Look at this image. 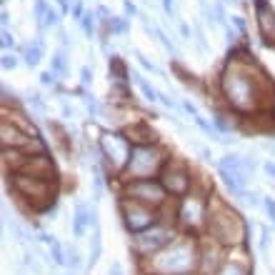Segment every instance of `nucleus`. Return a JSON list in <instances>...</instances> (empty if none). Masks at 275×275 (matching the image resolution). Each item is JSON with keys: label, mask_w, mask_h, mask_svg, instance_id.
Returning a JSON list of instances; mask_svg holds the SVG:
<instances>
[{"label": "nucleus", "mask_w": 275, "mask_h": 275, "mask_svg": "<svg viewBox=\"0 0 275 275\" xmlns=\"http://www.w3.org/2000/svg\"><path fill=\"white\" fill-rule=\"evenodd\" d=\"M163 8H165V13L173 18V10H175V5H173V0H163Z\"/></svg>", "instance_id": "cd10ccee"}, {"label": "nucleus", "mask_w": 275, "mask_h": 275, "mask_svg": "<svg viewBox=\"0 0 275 275\" xmlns=\"http://www.w3.org/2000/svg\"><path fill=\"white\" fill-rule=\"evenodd\" d=\"M158 100H160L163 105H168V108H175V100H173L170 95H165V93H160V95H158Z\"/></svg>", "instance_id": "5701e85b"}, {"label": "nucleus", "mask_w": 275, "mask_h": 275, "mask_svg": "<svg viewBox=\"0 0 275 275\" xmlns=\"http://www.w3.org/2000/svg\"><path fill=\"white\" fill-rule=\"evenodd\" d=\"M63 115H65V118H73V108H68V105H63Z\"/></svg>", "instance_id": "72a5a7b5"}, {"label": "nucleus", "mask_w": 275, "mask_h": 275, "mask_svg": "<svg viewBox=\"0 0 275 275\" xmlns=\"http://www.w3.org/2000/svg\"><path fill=\"white\" fill-rule=\"evenodd\" d=\"M243 195H245V203H248V205H253V208H258V205H260V195H258L255 190H245Z\"/></svg>", "instance_id": "9d476101"}, {"label": "nucleus", "mask_w": 275, "mask_h": 275, "mask_svg": "<svg viewBox=\"0 0 275 275\" xmlns=\"http://www.w3.org/2000/svg\"><path fill=\"white\" fill-rule=\"evenodd\" d=\"M48 10H50V8L45 5V0H35V15H38V18H45Z\"/></svg>", "instance_id": "9b49d317"}, {"label": "nucleus", "mask_w": 275, "mask_h": 275, "mask_svg": "<svg viewBox=\"0 0 275 275\" xmlns=\"http://www.w3.org/2000/svg\"><path fill=\"white\" fill-rule=\"evenodd\" d=\"M68 265H70V268H78V265H80V255H78V250H70V253H68Z\"/></svg>", "instance_id": "dca6fc26"}, {"label": "nucleus", "mask_w": 275, "mask_h": 275, "mask_svg": "<svg viewBox=\"0 0 275 275\" xmlns=\"http://www.w3.org/2000/svg\"><path fill=\"white\" fill-rule=\"evenodd\" d=\"M53 260H55L58 265H63V263H65V258H63V250H60V245H58V243L53 245Z\"/></svg>", "instance_id": "2eb2a0df"}, {"label": "nucleus", "mask_w": 275, "mask_h": 275, "mask_svg": "<svg viewBox=\"0 0 275 275\" xmlns=\"http://www.w3.org/2000/svg\"><path fill=\"white\" fill-rule=\"evenodd\" d=\"M40 58H43V40H35V43L28 45V50H25V63H28L30 68H35V65L40 63Z\"/></svg>", "instance_id": "7ed1b4c3"}, {"label": "nucleus", "mask_w": 275, "mask_h": 275, "mask_svg": "<svg viewBox=\"0 0 275 275\" xmlns=\"http://www.w3.org/2000/svg\"><path fill=\"white\" fill-rule=\"evenodd\" d=\"M263 170H265V173L275 180V163H265V165H263Z\"/></svg>", "instance_id": "bb28decb"}, {"label": "nucleus", "mask_w": 275, "mask_h": 275, "mask_svg": "<svg viewBox=\"0 0 275 275\" xmlns=\"http://www.w3.org/2000/svg\"><path fill=\"white\" fill-rule=\"evenodd\" d=\"M53 68H55V73H65V53H63V50L55 53V58H53Z\"/></svg>", "instance_id": "0eeeda50"}, {"label": "nucleus", "mask_w": 275, "mask_h": 275, "mask_svg": "<svg viewBox=\"0 0 275 275\" xmlns=\"http://www.w3.org/2000/svg\"><path fill=\"white\" fill-rule=\"evenodd\" d=\"M45 23H48V25H58V13H55V10H48V13H45Z\"/></svg>", "instance_id": "aec40b11"}, {"label": "nucleus", "mask_w": 275, "mask_h": 275, "mask_svg": "<svg viewBox=\"0 0 275 275\" xmlns=\"http://www.w3.org/2000/svg\"><path fill=\"white\" fill-rule=\"evenodd\" d=\"M28 103H30V105H33L35 110H40V113L45 110V103L40 100V95H30V98H28Z\"/></svg>", "instance_id": "ddd939ff"}, {"label": "nucleus", "mask_w": 275, "mask_h": 275, "mask_svg": "<svg viewBox=\"0 0 275 275\" xmlns=\"http://www.w3.org/2000/svg\"><path fill=\"white\" fill-rule=\"evenodd\" d=\"M263 148H265L270 155H275V143H263Z\"/></svg>", "instance_id": "473e14b6"}, {"label": "nucleus", "mask_w": 275, "mask_h": 275, "mask_svg": "<svg viewBox=\"0 0 275 275\" xmlns=\"http://www.w3.org/2000/svg\"><path fill=\"white\" fill-rule=\"evenodd\" d=\"M183 108H185V110H188V113H190V115H193V118H198V115H200V113H198V108H195V105H193V103H188V100H185V103H183Z\"/></svg>", "instance_id": "b1692460"}, {"label": "nucleus", "mask_w": 275, "mask_h": 275, "mask_svg": "<svg viewBox=\"0 0 275 275\" xmlns=\"http://www.w3.org/2000/svg\"><path fill=\"white\" fill-rule=\"evenodd\" d=\"M110 25H113L115 33H125V30H128V23H123V20H118V18H110Z\"/></svg>", "instance_id": "f8f14e48"}, {"label": "nucleus", "mask_w": 275, "mask_h": 275, "mask_svg": "<svg viewBox=\"0 0 275 275\" xmlns=\"http://www.w3.org/2000/svg\"><path fill=\"white\" fill-rule=\"evenodd\" d=\"M40 83H43V85H53V83H55V73H43V75H40Z\"/></svg>", "instance_id": "4be33fe9"}, {"label": "nucleus", "mask_w": 275, "mask_h": 275, "mask_svg": "<svg viewBox=\"0 0 275 275\" xmlns=\"http://www.w3.org/2000/svg\"><path fill=\"white\" fill-rule=\"evenodd\" d=\"M88 223H90V213H88V208H85V205L80 203V205L75 208V220H73V233H75V235L80 238Z\"/></svg>", "instance_id": "f03ea898"}, {"label": "nucleus", "mask_w": 275, "mask_h": 275, "mask_svg": "<svg viewBox=\"0 0 275 275\" xmlns=\"http://www.w3.org/2000/svg\"><path fill=\"white\" fill-rule=\"evenodd\" d=\"M83 30H85L88 35H93V30H95V15H93V13H85V15H83Z\"/></svg>", "instance_id": "423d86ee"}, {"label": "nucleus", "mask_w": 275, "mask_h": 275, "mask_svg": "<svg viewBox=\"0 0 275 275\" xmlns=\"http://www.w3.org/2000/svg\"><path fill=\"white\" fill-rule=\"evenodd\" d=\"M230 3H235V0H230Z\"/></svg>", "instance_id": "f704fd0d"}, {"label": "nucleus", "mask_w": 275, "mask_h": 275, "mask_svg": "<svg viewBox=\"0 0 275 275\" xmlns=\"http://www.w3.org/2000/svg\"><path fill=\"white\" fill-rule=\"evenodd\" d=\"M85 105H88L90 115H95V113H98V103H95V98H93V95H88V98H85Z\"/></svg>", "instance_id": "6ab92c4d"}, {"label": "nucleus", "mask_w": 275, "mask_h": 275, "mask_svg": "<svg viewBox=\"0 0 275 275\" xmlns=\"http://www.w3.org/2000/svg\"><path fill=\"white\" fill-rule=\"evenodd\" d=\"M80 80H83V85H88V83L93 80V70H88V68H83V70H80Z\"/></svg>", "instance_id": "412c9836"}, {"label": "nucleus", "mask_w": 275, "mask_h": 275, "mask_svg": "<svg viewBox=\"0 0 275 275\" xmlns=\"http://www.w3.org/2000/svg\"><path fill=\"white\" fill-rule=\"evenodd\" d=\"M103 148H105V153L113 158V160H125L130 153H128V145H125V140L123 138H118V135H105L103 138Z\"/></svg>", "instance_id": "f257e3e1"}, {"label": "nucleus", "mask_w": 275, "mask_h": 275, "mask_svg": "<svg viewBox=\"0 0 275 275\" xmlns=\"http://www.w3.org/2000/svg\"><path fill=\"white\" fill-rule=\"evenodd\" d=\"M180 35H183V38H185V40H190V28H188V25H185V23H183V25H180Z\"/></svg>", "instance_id": "7c9ffc66"}, {"label": "nucleus", "mask_w": 275, "mask_h": 275, "mask_svg": "<svg viewBox=\"0 0 275 275\" xmlns=\"http://www.w3.org/2000/svg\"><path fill=\"white\" fill-rule=\"evenodd\" d=\"M130 78H133V80H135V83L140 85V90H143V95H145V98H148L150 103H153V100H158V95H160V93H158V90H155V88H153L150 83H145V80L140 78V73H130Z\"/></svg>", "instance_id": "20e7f679"}, {"label": "nucleus", "mask_w": 275, "mask_h": 275, "mask_svg": "<svg viewBox=\"0 0 275 275\" xmlns=\"http://www.w3.org/2000/svg\"><path fill=\"white\" fill-rule=\"evenodd\" d=\"M198 153H200V155H203V158H205V160H210V158H213V155H210V150H208V148H198Z\"/></svg>", "instance_id": "2f4dec72"}, {"label": "nucleus", "mask_w": 275, "mask_h": 275, "mask_svg": "<svg viewBox=\"0 0 275 275\" xmlns=\"http://www.w3.org/2000/svg\"><path fill=\"white\" fill-rule=\"evenodd\" d=\"M40 243H45V245H55V240H53V235H48V233H40Z\"/></svg>", "instance_id": "a878e982"}, {"label": "nucleus", "mask_w": 275, "mask_h": 275, "mask_svg": "<svg viewBox=\"0 0 275 275\" xmlns=\"http://www.w3.org/2000/svg\"><path fill=\"white\" fill-rule=\"evenodd\" d=\"M263 208H265L268 218L275 223V200H273V198H263Z\"/></svg>", "instance_id": "6e6552de"}, {"label": "nucleus", "mask_w": 275, "mask_h": 275, "mask_svg": "<svg viewBox=\"0 0 275 275\" xmlns=\"http://www.w3.org/2000/svg\"><path fill=\"white\" fill-rule=\"evenodd\" d=\"M3 48H13V35H10L8 30L3 33Z\"/></svg>", "instance_id": "393cba45"}, {"label": "nucleus", "mask_w": 275, "mask_h": 275, "mask_svg": "<svg viewBox=\"0 0 275 275\" xmlns=\"http://www.w3.org/2000/svg\"><path fill=\"white\" fill-rule=\"evenodd\" d=\"M268 243H270V230L263 228L260 230V250H268Z\"/></svg>", "instance_id": "4468645a"}, {"label": "nucleus", "mask_w": 275, "mask_h": 275, "mask_svg": "<svg viewBox=\"0 0 275 275\" xmlns=\"http://www.w3.org/2000/svg\"><path fill=\"white\" fill-rule=\"evenodd\" d=\"M108 275H123L120 265H118V263H113V265H110V270H108Z\"/></svg>", "instance_id": "c85d7f7f"}, {"label": "nucleus", "mask_w": 275, "mask_h": 275, "mask_svg": "<svg viewBox=\"0 0 275 275\" xmlns=\"http://www.w3.org/2000/svg\"><path fill=\"white\" fill-rule=\"evenodd\" d=\"M135 55H138V63H140V65H143L145 70H155V65H153V63H150V60H148V58H145L143 53H135Z\"/></svg>", "instance_id": "f3484780"}, {"label": "nucleus", "mask_w": 275, "mask_h": 275, "mask_svg": "<svg viewBox=\"0 0 275 275\" xmlns=\"http://www.w3.org/2000/svg\"><path fill=\"white\" fill-rule=\"evenodd\" d=\"M155 38H158V40L163 43V48H165L168 53H175V45H173V43L168 40V35H165V33H160V30H155Z\"/></svg>", "instance_id": "1a4fd4ad"}, {"label": "nucleus", "mask_w": 275, "mask_h": 275, "mask_svg": "<svg viewBox=\"0 0 275 275\" xmlns=\"http://www.w3.org/2000/svg\"><path fill=\"white\" fill-rule=\"evenodd\" d=\"M100 248H103V245H100V233L95 230V233H93V253H90V265H95V263H98V258H100Z\"/></svg>", "instance_id": "39448f33"}, {"label": "nucleus", "mask_w": 275, "mask_h": 275, "mask_svg": "<svg viewBox=\"0 0 275 275\" xmlns=\"http://www.w3.org/2000/svg\"><path fill=\"white\" fill-rule=\"evenodd\" d=\"M15 65H18V60H15V58H13V55H3V68H5V70H8V68H10V70H13V68H15Z\"/></svg>", "instance_id": "a211bd4d"}, {"label": "nucleus", "mask_w": 275, "mask_h": 275, "mask_svg": "<svg viewBox=\"0 0 275 275\" xmlns=\"http://www.w3.org/2000/svg\"><path fill=\"white\" fill-rule=\"evenodd\" d=\"M123 5H125V13H128V15H135V5L130 3V0H125Z\"/></svg>", "instance_id": "c756f323"}]
</instances>
